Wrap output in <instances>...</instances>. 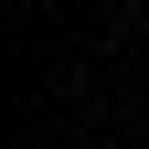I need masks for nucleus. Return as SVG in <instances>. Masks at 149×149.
I'll list each match as a JSON object with an SVG mask.
<instances>
[]
</instances>
